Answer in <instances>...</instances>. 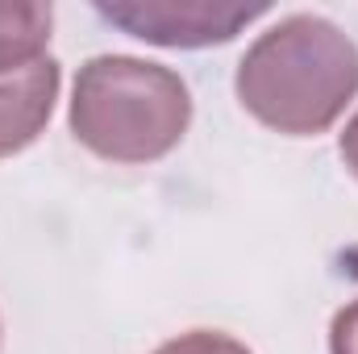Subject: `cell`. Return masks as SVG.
<instances>
[{
	"label": "cell",
	"instance_id": "cell-1",
	"mask_svg": "<svg viewBox=\"0 0 358 354\" xmlns=\"http://www.w3.org/2000/svg\"><path fill=\"white\" fill-rule=\"evenodd\" d=\"M234 92L259 125L317 138L358 96V46L329 17L292 13L250 42Z\"/></svg>",
	"mask_w": 358,
	"mask_h": 354
},
{
	"label": "cell",
	"instance_id": "cell-2",
	"mask_svg": "<svg viewBox=\"0 0 358 354\" xmlns=\"http://www.w3.org/2000/svg\"><path fill=\"white\" fill-rule=\"evenodd\" d=\"M67 125L71 138L104 163H155L183 142L192 125V92L163 63L96 55L76 76Z\"/></svg>",
	"mask_w": 358,
	"mask_h": 354
},
{
	"label": "cell",
	"instance_id": "cell-3",
	"mask_svg": "<svg viewBox=\"0 0 358 354\" xmlns=\"http://www.w3.org/2000/svg\"><path fill=\"white\" fill-rule=\"evenodd\" d=\"M100 21L113 29L167 50H204L225 46L246 25L263 21L267 4H238V0H96L92 4Z\"/></svg>",
	"mask_w": 358,
	"mask_h": 354
},
{
	"label": "cell",
	"instance_id": "cell-4",
	"mask_svg": "<svg viewBox=\"0 0 358 354\" xmlns=\"http://www.w3.org/2000/svg\"><path fill=\"white\" fill-rule=\"evenodd\" d=\"M59 84H63V71L55 59L0 76V159L21 155L42 138L59 100Z\"/></svg>",
	"mask_w": 358,
	"mask_h": 354
},
{
	"label": "cell",
	"instance_id": "cell-5",
	"mask_svg": "<svg viewBox=\"0 0 358 354\" xmlns=\"http://www.w3.org/2000/svg\"><path fill=\"white\" fill-rule=\"evenodd\" d=\"M55 29V8L38 0H0V76L34 67L50 46Z\"/></svg>",
	"mask_w": 358,
	"mask_h": 354
},
{
	"label": "cell",
	"instance_id": "cell-6",
	"mask_svg": "<svg viewBox=\"0 0 358 354\" xmlns=\"http://www.w3.org/2000/svg\"><path fill=\"white\" fill-rule=\"evenodd\" d=\"M150 354H255V351H246L238 338H229L221 330H187V334L163 342L159 351H150Z\"/></svg>",
	"mask_w": 358,
	"mask_h": 354
},
{
	"label": "cell",
	"instance_id": "cell-7",
	"mask_svg": "<svg viewBox=\"0 0 358 354\" xmlns=\"http://www.w3.org/2000/svg\"><path fill=\"white\" fill-rule=\"evenodd\" d=\"M329 354H358V296L329 325Z\"/></svg>",
	"mask_w": 358,
	"mask_h": 354
},
{
	"label": "cell",
	"instance_id": "cell-8",
	"mask_svg": "<svg viewBox=\"0 0 358 354\" xmlns=\"http://www.w3.org/2000/svg\"><path fill=\"white\" fill-rule=\"evenodd\" d=\"M338 155H342L346 171L358 179V113L346 121V129H342V138H338Z\"/></svg>",
	"mask_w": 358,
	"mask_h": 354
}]
</instances>
